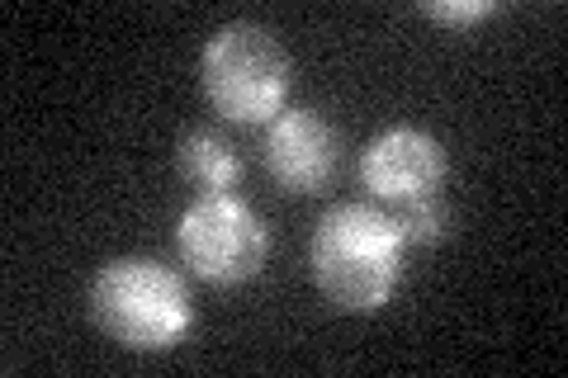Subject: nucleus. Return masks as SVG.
Wrapping results in <instances>:
<instances>
[{"label": "nucleus", "mask_w": 568, "mask_h": 378, "mask_svg": "<svg viewBox=\"0 0 568 378\" xmlns=\"http://www.w3.org/2000/svg\"><path fill=\"white\" fill-rule=\"evenodd\" d=\"M407 242L384 204L346 200L317 218L308 237L313 284L336 313H379L403 284Z\"/></svg>", "instance_id": "1"}, {"label": "nucleus", "mask_w": 568, "mask_h": 378, "mask_svg": "<svg viewBox=\"0 0 568 378\" xmlns=\"http://www.w3.org/2000/svg\"><path fill=\"white\" fill-rule=\"evenodd\" d=\"M91 321L133 355L175 350L194 327L185 279L156 256H114L85 289Z\"/></svg>", "instance_id": "2"}, {"label": "nucleus", "mask_w": 568, "mask_h": 378, "mask_svg": "<svg viewBox=\"0 0 568 378\" xmlns=\"http://www.w3.org/2000/svg\"><path fill=\"white\" fill-rule=\"evenodd\" d=\"M200 85L213 114L227 123H271L294 85V62L265 24L233 20L209 33L200 52Z\"/></svg>", "instance_id": "3"}, {"label": "nucleus", "mask_w": 568, "mask_h": 378, "mask_svg": "<svg viewBox=\"0 0 568 378\" xmlns=\"http://www.w3.org/2000/svg\"><path fill=\"white\" fill-rule=\"evenodd\" d=\"M175 256L213 289H237L271 260V227L233 190L194 194L175 218Z\"/></svg>", "instance_id": "4"}, {"label": "nucleus", "mask_w": 568, "mask_h": 378, "mask_svg": "<svg viewBox=\"0 0 568 378\" xmlns=\"http://www.w3.org/2000/svg\"><path fill=\"white\" fill-rule=\"evenodd\" d=\"M450 171L446 142L413 123H394L365 142L361 152V185L375 194V204H413L426 194H440Z\"/></svg>", "instance_id": "5"}, {"label": "nucleus", "mask_w": 568, "mask_h": 378, "mask_svg": "<svg viewBox=\"0 0 568 378\" xmlns=\"http://www.w3.org/2000/svg\"><path fill=\"white\" fill-rule=\"evenodd\" d=\"M265 171L280 190L290 194H323L332 180H336V166H342V133H336V123L317 110H284L265 123Z\"/></svg>", "instance_id": "6"}, {"label": "nucleus", "mask_w": 568, "mask_h": 378, "mask_svg": "<svg viewBox=\"0 0 568 378\" xmlns=\"http://www.w3.org/2000/svg\"><path fill=\"white\" fill-rule=\"evenodd\" d=\"M175 171H181L185 185H194L200 194H227L237 190L242 180V156L233 147V137L219 129H190L175 147Z\"/></svg>", "instance_id": "7"}, {"label": "nucleus", "mask_w": 568, "mask_h": 378, "mask_svg": "<svg viewBox=\"0 0 568 378\" xmlns=\"http://www.w3.org/2000/svg\"><path fill=\"white\" fill-rule=\"evenodd\" d=\"M398 232H403V242L407 246H440L450 237V204L440 200V194H426V200H413V204H403L398 213Z\"/></svg>", "instance_id": "8"}, {"label": "nucleus", "mask_w": 568, "mask_h": 378, "mask_svg": "<svg viewBox=\"0 0 568 378\" xmlns=\"http://www.w3.org/2000/svg\"><path fill=\"white\" fill-rule=\"evenodd\" d=\"M422 14L436 24H450V29H474V24L493 20L497 6L493 0H426Z\"/></svg>", "instance_id": "9"}]
</instances>
